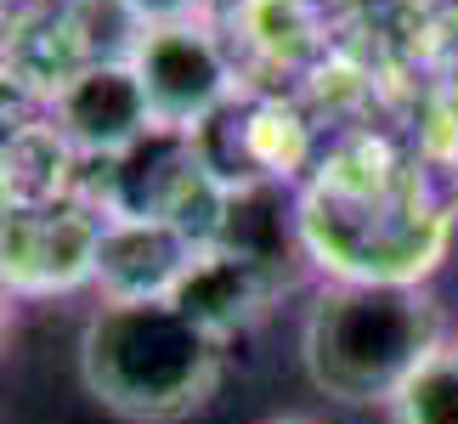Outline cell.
I'll use <instances>...</instances> for the list:
<instances>
[{"mask_svg":"<svg viewBox=\"0 0 458 424\" xmlns=\"http://www.w3.org/2000/svg\"><path fill=\"white\" fill-rule=\"evenodd\" d=\"M40 119H46V131L74 153V165L80 158L114 165V158H125L136 141H148L158 131L153 108H148V91H142V80H136L131 63H85V68H74L63 85L46 91Z\"/></svg>","mask_w":458,"mask_h":424,"instance_id":"5b68a950","label":"cell"},{"mask_svg":"<svg viewBox=\"0 0 458 424\" xmlns=\"http://www.w3.org/2000/svg\"><path fill=\"white\" fill-rule=\"evenodd\" d=\"M0 6H6V0H0Z\"/></svg>","mask_w":458,"mask_h":424,"instance_id":"2e32d148","label":"cell"},{"mask_svg":"<svg viewBox=\"0 0 458 424\" xmlns=\"http://www.w3.org/2000/svg\"><path fill=\"white\" fill-rule=\"evenodd\" d=\"M430 283H317L301 317V368L328 402L391 408L425 357L453 340Z\"/></svg>","mask_w":458,"mask_h":424,"instance_id":"6da1fadb","label":"cell"},{"mask_svg":"<svg viewBox=\"0 0 458 424\" xmlns=\"http://www.w3.org/2000/svg\"><path fill=\"white\" fill-rule=\"evenodd\" d=\"M57 6V29L74 68L85 63H131L142 46L148 23L136 17L125 0H51Z\"/></svg>","mask_w":458,"mask_h":424,"instance_id":"9c48e42d","label":"cell"},{"mask_svg":"<svg viewBox=\"0 0 458 424\" xmlns=\"http://www.w3.org/2000/svg\"><path fill=\"white\" fill-rule=\"evenodd\" d=\"M267 424H317V419H306V413H277V419H267Z\"/></svg>","mask_w":458,"mask_h":424,"instance_id":"4fadbf2b","label":"cell"},{"mask_svg":"<svg viewBox=\"0 0 458 424\" xmlns=\"http://www.w3.org/2000/svg\"><path fill=\"white\" fill-rule=\"evenodd\" d=\"M136 80L148 91L153 125L170 136H199L204 125L233 108L243 91V57L221 17H192V23H158L136 46Z\"/></svg>","mask_w":458,"mask_h":424,"instance_id":"3957f363","label":"cell"},{"mask_svg":"<svg viewBox=\"0 0 458 424\" xmlns=\"http://www.w3.org/2000/svg\"><path fill=\"white\" fill-rule=\"evenodd\" d=\"M391 424H458V340L425 357L385 408Z\"/></svg>","mask_w":458,"mask_h":424,"instance_id":"30bf717a","label":"cell"},{"mask_svg":"<svg viewBox=\"0 0 458 424\" xmlns=\"http://www.w3.org/2000/svg\"><path fill=\"white\" fill-rule=\"evenodd\" d=\"M125 6L142 17L148 29H158V23H192V17H221L226 0H125Z\"/></svg>","mask_w":458,"mask_h":424,"instance_id":"8fae6325","label":"cell"},{"mask_svg":"<svg viewBox=\"0 0 458 424\" xmlns=\"http://www.w3.org/2000/svg\"><path fill=\"white\" fill-rule=\"evenodd\" d=\"M102 221L108 216L85 192L23 199L0 209V283L12 289V300H51L91 289Z\"/></svg>","mask_w":458,"mask_h":424,"instance_id":"277c9868","label":"cell"},{"mask_svg":"<svg viewBox=\"0 0 458 424\" xmlns=\"http://www.w3.org/2000/svg\"><path fill=\"white\" fill-rule=\"evenodd\" d=\"M453 340H458V328H453Z\"/></svg>","mask_w":458,"mask_h":424,"instance_id":"9a60e30c","label":"cell"},{"mask_svg":"<svg viewBox=\"0 0 458 424\" xmlns=\"http://www.w3.org/2000/svg\"><path fill=\"white\" fill-rule=\"evenodd\" d=\"M12 311H17V300H12L6 283H0V345H6V334H12Z\"/></svg>","mask_w":458,"mask_h":424,"instance_id":"7c38bea8","label":"cell"},{"mask_svg":"<svg viewBox=\"0 0 458 424\" xmlns=\"http://www.w3.org/2000/svg\"><path fill=\"white\" fill-rule=\"evenodd\" d=\"M284 289H289V277L277 267H267V260H255L243 250H226V243H204L170 300L209 334V340L233 345L238 334L260 328L277 311Z\"/></svg>","mask_w":458,"mask_h":424,"instance_id":"8992f818","label":"cell"},{"mask_svg":"<svg viewBox=\"0 0 458 424\" xmlns=\"http://www.w3.org/2000/svg\"><path fill=\"white\" fill-rule=\"evenodd\" d=\"M447 192H453V209H458V175H453V182H447Z\"/></svg>","mask_w":458,"mask_h":424,"instance_id":"5bb4252c","label":"cell"},{"mask_svg":"<svg viewBox=\"0 0 458 424\" xmlns=\"http://www.w3.org/2000/svg\"><path fill=\"white\" fill-rule=\"evenodd\" d=\"M221 29L233 34L243 68L250 63H277L294 68L317 51V6L311 0H226Z\"/></svg>","mask_w":458,"mask_h":424,"instance_id":"ba28073f","label":"cell"},{"mask_svg":"<svg viewBox=\"0 0 458 424\" xmlns=\"http://www.w3.org/2000/svg\"><path fill=\"white\" fill-rule=\"evenodd\" d=\"M199 250L204 243H192L165 216H108L102 221V243H97L91 294L97 300H170Z\"/></svg>","mask_w":458,"mask_h":424,"instance_id":"52a82bcc","label":"cell"},{"mask_svg":"<svg viewBox=\"0 0 458 424\" xmlns=\"http://www.w3.org/2000/svg\"><path fill=\"white\" fill-rule=\"evenodd\" d=\"M226 345L175 300H97L80 323V379L131 424L192 419L216 396Z\"/></svg>","mask_w":458,"mask_h":424,"instance_id":"7a4b0ae2","label":"cell"}]
</instances>
